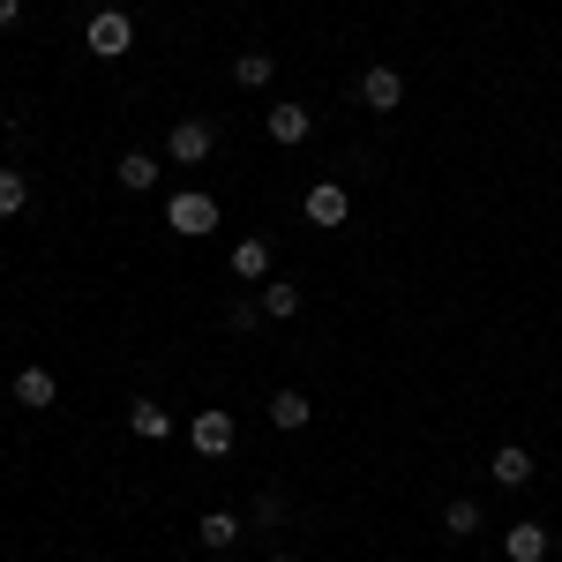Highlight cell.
Masks as SVG:
<instances>
[{"mask_svg": "<svg viewBox=\"0 0 562 562\" xmlns=\"http://www.w3.org/2000/svg\"><path fill=\"white\" fill-rule=\"evenodd\" d=\"M240 540V518L233 510H203V548H233Z\"/></svg>", "mask_w": 562, "mask_h": 562, "instance_id": "obj_18", "label": "cell"}, {"mask_svg": "<svg viewBox=\"0 0 562 562\" xmlns=\"http://www.w3.org/2000/svg\"><path fill=\"white\" fill-rule=\"evenodd\" d=\"M128 428L143 435V442H166V435H173V413H166V405H150V397H135V405H128Z\"/></svg>", "mask_w": 562, "mask_h": 562, "instance_id": "obj_12", "label": "cell"}, {"mask_svg": "<svg viewBox=\"0 0 562 562\" xmlns=\"http://www.w3.org/2000/svg\"><path fill=\"white\" fill-rule=\"evenodd\" d=\"M233 278H248V285H256V278H270V240H240V248H233Z\"/></svg>", "mask_w": 562, "mask_h": 562, "instance_id": "obj_15", "label": "cell"}, {"mask_svg": "<svg viewBox=\"0 0 562 562\" xmlns=\"http://www.w3.org/2000/svg\"><path fill=\"white\" fill-rule=\"evenodd\" d=\"M233 413H225V405H203V413H195V420H188V442H195V450H203V458H225V450H233Z\"/></svg>", "mask_w": 562, "mask_h": 562, "instance_id": "obj_4", "label": "cell"}, {"mask_svg": "<svg viewBox=\"0 0 562 562\" xmlns=\"http://www.w3.org/2000/svg\"><path fill=\"white\" fill-rule=\"evenodd\" d=\"M285 562H293V555H285Z\"/></svg>", "mask_w": 562, "mask_h": 562, "instance_id": "obj_22", "label": "cell"}, {"mask_svg": "<svg viewBox=\"0 0 562 562\" xmlns=\"http://www.w3.org/2000/svg\"><path fill=\"white\" fill-rule=\"evenodd\" d=\"M360 105H368V113H397V105H405V76H397V68H368V76H360Z\"/></svg>", "mask_w": 562, "mask_h": 562, "instance_id": "obj_6", "label": "cell"}, {"mask_svg": "<svg viewBox=\"0 0 562 562\" xmlns=\"http://www.w3.org/2000/svg\"><path fill=\"white\" fill-rule=\"evenodd\" d=\"M301 211H307V225H346V217H352V195L338 188V180H315V188L301 195Z\"/></svg>", "mask_w": 562, "mask_h": 562, "instance_id": "obj_5", "label": "cell"}, {"mask_svg": "<svg viewBox=\"0 0 562 562\" xmlns=\"http://www.w3.org/2000/svg\"><path fill=\"white\" fill-rule=\"evenodd\" d=\"M270 76H278V60H270L262 45H248V53L233 60V83H240V90H262V83H270Z\"/></svg>", "mask_w": 562, "mask_h": 562, "instance_id": "obj_14", "label": "cell"}, {"mask_svg": "<svg viewBox=\"0 0 562 562\" xmlns=\"http://www.w3.org/2000/svg\"><path fill=\"white\" fill-rule=\"evenodd\" d=\"M8 23H23V0H0V31H8Z\"/></svg>", "mask_w": 562, "mask_h": 562, "instance_id": "obj_21", "label": "cell"}, {"mask_svg": "<svg viewBox=\"0 0 562 562\" xmlns=\"http://www.w3.org/2000/svg\"><path fill=\"white\" fill-rule=\"evenodd\" d=\"M23 203H31V180L15 173V166H0V217H15Z\"/></svg>", "mask_w": 562, "mask_h": 562, "instance_id": "obj_19", "label": "cell"}, {"mask_svg": "<svg viewBox=\"0 0 562 562\" xmlns=\"http://www.w3.org/2000/svg\"><path fill=\"white\" fill-rule=\"evenodd\" d=\"M503 555L510 562H548V525H510V532H503Z\"/></svg>", "mask_w": 562, "mask_h": 562, "instance_id": "obj_10", "label": "cell"}, {"mask_svg": "<svg viewBox=\"0 0 562 562\" xmlns=\"http://www.w3.org/2000/svg\"><path fill=\"white\" fill-rule=\"evenodd\" d=\"M53 397H60L53 368H15V405H23V413H45Z\"/></svg>", "mask_w": 562, "mask_h": 562, "instance_id": "obj_8", "label": "cell"}, {"mask_svg": "<svg viewBox=\"0 0 562 562\" xmlns=\"http://www.w3.org/2000/svg\"><path fill=\"white\" fill-rule=\"evenodd\" d=\"M256 525H285V495H278V487H262V495H256Z\"/></svg>", "mask_w": 562, "mask_h": 562, "instance_id": "obj_20", "label": "cell"}, {"mask_svg": "<svg viewBox=\"0 0 562 562\" xmlns=\"http://www.w3.org/2000/svg\"><path fill=\"white\" fill-rule=\"evenodd\" d=\"M83 45L98 53V60H121V53L135 45V23L121 15V8H98V15H90V31H83Z\"/></svg>", "mask_w": 562, "mask_h": 562, "instance_id": "obj_3", "label": "cell"}, {"mask_svg": "<svg viewBox=\"0 0 562 562\" xmlns=\"http://www.w3.org/2000/svg\"><path fill=\"white\" fill-rule=\"evenodd\" d=\"M158 173H166V166H158L150 150H128V158L113 166V180H121V188H135V195H150V188H158Z\"/></svg>", "mask_w": 562, "mask_h": 562, "instance_id": "obj_11", "label": "cell"}, {"mask_svg": "<svg viewBox=\"0 0 562 562\" xmlns=\"http://www.w3.org/2000/svg\"><path fill=\"white\" fill-rule=\"evenodd\" d=\"M487 473L503 480V487H525V480H532V450H518V442H503V450L487 458Z\"/></svg>", "mask_w": 562, "mask_h": 562, "instance_id": "obj_13", "label": "cell"}, {"mask_svg": "<svg viewBox=\"0 0 562 562\" xmlns=\"http://www.w3.org/2000/svg\"><path fill=\"white\" fill-rule=\"evenodd\" d=\"M105 562H113V555H105Z\"/></svg>", "mask_w": 562, "mask_h": 562, "instance_id": "obj_23", "label": "cell"}, {"mask_svg": "<svg viewBox=\"0 0 562 562\" xmlns=\"http://www.w3.org/2000/svg\"><path fill=\"white\" fill-rule=\"evenodd\" d=\"M262 128H270V143H285V150H293V143H307L315 113H307V105H270V113H262Z\"/></svg>", "mask_w": 562, "mask_h": 562, "instance_id": "obj_7", "label": "cell"}, {"mask_svg": "<svg viewBox=\"0 0 562 562\" xmlns=\"http://www.w3.org/2000/svg\"><path fill=\"white\" fill-rule=\"evenodd\" d=\"M211 150H217V128L203 121V113H188V121H173V135H166V158H173V166H203Z\"/></svg>", "mask_w": 562, "mask_h": 562, "instance_id": "obj_2", "label": "cell"}, {"mask_svg": "<svg viewBox=\"0 0 562 562\" xmlns=\"http://www.w3.org/2000/svg\"><path fill=\"white\" fill-rule=\"evenodd\" d=\"M442 532H450V540H473V532H480V503H473V495H458V503L442 510Z\"/></svg>", "mask_w": 562, "mask_h": 562, "instance_id": "obj_17", "label": "cell"}, {"mask_svg": "<svg viewBox=\"0 0 562 562\" xmlns=\"http://www.w3.org/2000/svg\"><path fill=\"white\" fill-rule=\"evenodd\" d=\"M262 315H301V285H285V278H262Z\"/></svg>", "mask_w": 562, "mask_h": 562, "instance_id": "obj_16", "label": "cell"}, {"mask_svg": "<svg viewBox=\"0 0 562 562\" xmlns=\"http://www.w3.org/2000/svg\"><path fill=\"white\" fill-rule=\"evenodd\" d=\"M166 225H173L180 240H211L217 233V203L203 195V188H180L173 203H166Z\"/></svg>", "mask_w": 562, "mask_h": 562, "instance_id": "obj_1", "label": "cell"}, {"mask_svg": "<svg viewBox=\"0 0 562 562\" xmlns=\"http://www.w3.org/2000/svg\"><path fill=\"white\" fill-rule=\"evenodd\" d=\"M307 420H315V397H307V390H278V397H270V428H307Z\"/></svg>", "mask_w": 562, "mask_h": 562, "instance_id": "obj_9", "label": "cell"}]
</instances>
